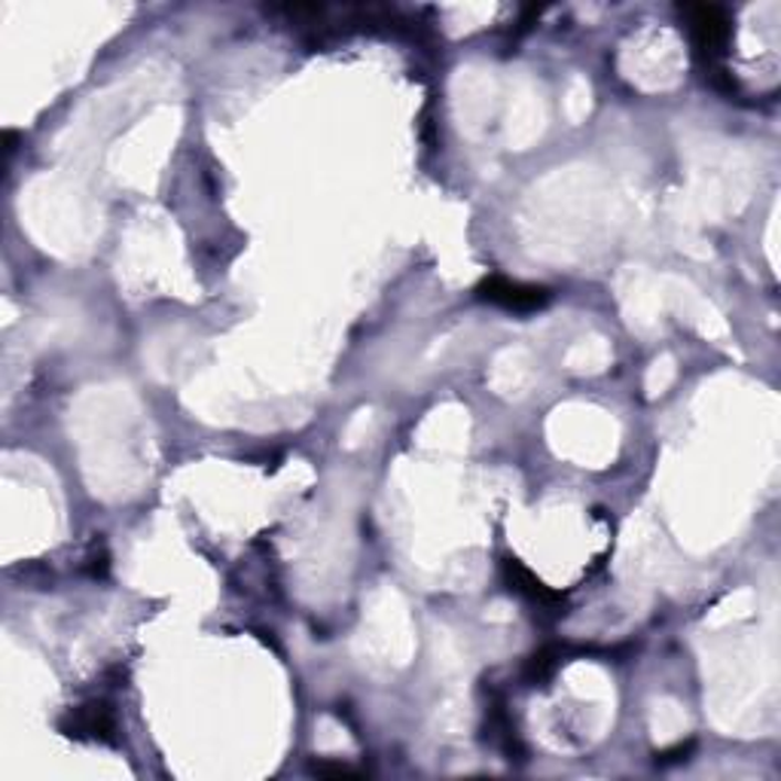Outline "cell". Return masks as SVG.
I'll use <instances>...</instances> for the list:
<instances>
[{"mask_svg":"<svg viewBox=\"0 0 781 781\" xmlns=\"http://www.w3.org/2000/svg\"><path fill=\"white\" fill-rule=\"evenodd\" d=\"M67 736H77V739H102V742H110L114 739V715L104 708V705L92 703V705H83V708H77L71 718L64 720L62 727Z\"/></svg>","mask_w":781,"mask_h":781,"instance_id":"3","label":"cell"},{"mask_svg":"<svg viewBox=\"0 0 781 781\" xmlns=\"http://www.w3.org/2000/svg\"><path fill=\"white\" fill-rule=\"evenodd\" d=\"M690 13V31L693 40L699 52H705L708 59H718L727 40H730V25H727V15L718 7H693Z\"/></svg>","mask_w":781,"mask_h":781,"instance_id":"2","label":"cell"},{"mask_svg":"<svg viewBox=\"0 0 781 781\" xmlns=\"http://www.w3.org/2000/svg\"><path fill=\"white\" fill-rule=\"evenodd\" d=\"M479 294L488 303H495L500 308H510V312H535L540 308L550 294L543 287H535V284H519V282H507V278H488L479 287Z\"/></svg>","mask_w":781,"mask_h":781,"instance_id":"1","label":"cell"},{"mask_svg":"<svg viewBox=\"0 0 781 781\" xmlns=\"http://www.w3.org/2000/svg\"><path fill=\"white\" fill-rule=\"evenodd\" d=\"M507 574H510L513 587H516V590H519V592H526V595H531L535 602L547 604V602H552V599H556L552 592L543 590V583H540V580H535V577L528 574V571H526V568H523V564L507 562Z\"/></svg>","mask_w":781,"mask_h":781,"instance_id":"4","label":"cell"}]
</instances>
